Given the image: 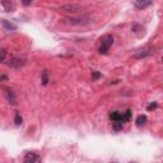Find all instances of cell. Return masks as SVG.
<instances>
[{
    "label": "cell",
    "instance_id": "cell-1",
    "mask_svg": "<svg viewBox=\"0 0 163 163\" xmlns=\"http://www.w3.org/2000/svg\"><path fill=\"white\" fill-rule=\"evenodd\" d=\"M114 45V37L111 35H106L101 38V45L98 47V52L101 55H106L108 52L110 47Z\"/></svg>",
    "mask_w": 163,
    "mask_h": 163
},
{
    "label": "cell",
    "instance_id": "cell-2",
    "mask_svg": "<svg viewBox=\"0 0 163 163\" xmlns=\"http://www.w3.org/2000/svg\"><path fill=\"white\" fill-rule=\"evenodd\" d=\"M65 23L70 26H87L89 23H92V19L87 15H82V17H69L65 19Z\"/></svg>",
    "mask_w": 163,
    "mask_h": 163
},
{
    "label": "cell",
    "instance_id": "cell-3",
    "mask_svg": "<svg viewBox=\"0 0 163 163\" xmlns=\"http://www.w3.org/2000/svg\"><path fill=\"white\" fill-rule=\"evenodd\" d=\"M26 64H27V59L23 58V56H12L9 61L6 62V65L13 69H21Z\"/></svg>",
    "mask_w": 163,
    "mask_h": 163
},
{
    "label": "cell",
    "instance_id": "cell-4",
    "mask_svg": "<svg viewBox=\"0 0 163 163\" xmlns=\"http://www.w3.org/2000/svg\"><path fill=\"white\" fill-rule=\"evenodd\" d=\"M83 10V6L78 4H65L62 6H60V12L66 13V14H78Z\"/></svg>",
    "mask_w": 163,
    "mask_h": 163
},
{
    "label": "cell",
    "instance_id": "cell-5",
    "mask_svg": "<svg viewBox=\"0 0 163 163\" xmlns=\"http://www.w3.org/2000/svg\"><path fill=\"white\" fill-rule=\"evenodd\" d=\"M110 119L112 120V122L114 121H120V122H126V120H125V115H124V112H119V111H114V112H111L110 114Z\"/></svg>",
    "mask_w": 163,
    "mask_h": 163
},
{
    "label": "cell",
    "instance_id": "cell-6",
    "mask_svg": "<svg viewBox=\"0 0 163 163\" xmlns=\"http://www.w3.org/2000/svg\"><path fill=\"white\" fill-rule=\"evenodd\" d=\"M152 3H153V0H135L134 5L136 9H140L141 10V9H145L148 6H151Z\"/></svg>",
    "mask_w": 163,
    "mask_h": 163
},
{
    "label": "cell",
    "instance_id": "cell-7",
    "mask_svg": "<svg viewBox=\"0 0 163 163\" xmlns=\"http://www.w3.org/2000/svg\"><path fill=\"white\" fill-rule=\"evenodd\" d=\"M40 161H41V158L36 153H27L24 155V162H27V163H35V162H40Z\"/></svg>",
    "mask_w": 163,
    "mask_h": 163
},
{
    "label": "cell",
    "instance_id": "cell-8",
    "mask_svg": "<svg viewBox=\"0 0 163 163\" xmlns=\"http://www.w3.org/2000/svg\"><path fill=\"white\" fill-rule=\"evenodd\" d=\"M4 96L9 103H12V105L15 103V94L12 89H4Z\"/></svg>",
    "mask_w": 163,
    "mask_h": 163
},
{
    "label": "cell",
    "instance_id": "cell-9",
    "mask_svg": "<svg viewBox=\"0 0 163 163\" xmlns=\"http://www.w3.org/2000/svg\"><path fill=\"white\" fill-rule=\"evenodd\" d=\"M1 5L6 12H13L14 10V6H13L12 0H1Z\"/></svg>",
    "mask_w": 163,
    "mask_h": 163
},
{
    "label": "cell",
    "instance_id": "cell-10",
    "mask_svg": "<svg viewBox=\"0 0 163 163\" xmlns=\"http://www.w3.org/2000/svg\"><path fill=\"white\" fill-rule=\"evenodd\" d=\"M145 122H147V116L145 115H140V116H138L136 117V120H135V124H136V126H143V125H145Z\"/></svg>",
    "mask_w": 163,
    "mask_h": 163
},
{
    "label": "cell",
    "instance_id": "cell-11",
    "mask_svg": "<svg viewBox=\"0 0 163 163\" xmlns=\"http://www.w3.org/2000/svg\"><path fill=\"white\" fill-rule=\"evenodd\" d=\"M112 128H114V130H115V131H120V130H122V128H124V122L114 121V124H112Z\"/></svg>",
    "mask_w": 163,
    "mask_h": 163
},
{
    "label": "cell",
    "instance_id": "cell-12",
    "mask_svg": "<svg viewBox=\"0 0 163 163\" xmlns=\"http://www.w3.org/2000/svg\"><path fill=\"white\" fill-rule=\"evenodd\" d=\"M41 80H42V84H44V85H47V83H49V76H47V71H46V70L42 71Z\"/></svg>",
    "mask_w": 163,
    "mask_h": 163
},
{
    "label": "cell",
    "instance_id": "cell-13",
    "mask_svg": "<svg viewBox=\"0 0 163 163\" xmlns=\"http://www.w3.org/2000/svg\"><path fill=\"white\" fill-rule=\"evenodd\" d=\"M3 27H4L5 29H15V26H13L10 24V23H8V21H5V19H3Z\"/></svg>",
    "mask_w": 163,
    "mask_h": 163
},
{
    "label": "cell",
    "instance_id": "cell-14",
    "mask_svg": "<svg viewBox=\"0 0 163 163\" xmlns=\"http://www.w3.org/2000/svg\"><path fill=\"white\" fill-rule=\"evenodd\" d=\"M14 124H15L17 126H19V125L22 124V116H21V114H19V112H17L15 116H14Z\"/></svg>",
    "mask_w": 163,
    "mask_h": 163
},
{
    "label": "cell",
    "instance_id": "cell-15",
    "mask_svg": "<svg viewBox=\"0 0 163 163\" xmlns=\"http://www.w3.org/2000/svg\"><path fill=\"white\" fill-rule=\"evenodd\" d=\"M99 76H101V74L98 71H92V80H97Z\"/></svg>",
    "mask_w": 163,
    "mask_h": 163
},
{
    "label": "cell",
    "instance_id": "cell-16",
    "mask_svg": "<svg viewBox=\"0 0 163 163\" xmlns=\"http://www.w3.org/2000/svg\"><path fill=\"white\" fill-rule=\"evenodd\" d=\"M124 115H125V120L126 121H129L130 117H131V110H128L126 112H124Z\"/></svg>",
    "mask_w": 163,
    "mask_h": 163
},
{
    "label": "cell",
    "instance_id": "cell-17",
    "mask_svg": "<svg viewBox=\"0 0 163 163\" xmlns=\"http://www.w3.org/2000/svg\"><path fill=\"white\" fill-rule=\"evenodd\" d=\"M5 56H6V51H5V49H1V58H0V60H1L3 62L5 61Z\"/></svg>",
    "mask_w": 163,
    "mask_h": 163
},
{
    "label": "cell",
    "instance_id": "cell-18",
    "mask_svg": "<svg viewBox=\"0 0 163 163\" xmlns=\"http://www.w3.org/2000/svg\"><path fill=\"white\" fill-rule=\"evenodd\" d=\"M21 1L24 6H28V5H31V3L33 1V0H21Z\"/></svg>",
    "mask_w": 163,
    "mask_h": 163
},
{
    "label": "cell",
    "instance_id": "cell-19",
    "mask_svg": "<svg viewBox=\"0 0 163 163\" xmlns=\"http://www.w3.org/2000/svg\"><path fill=\"white\" fill-rule=\"evenodd\" d=\"M155 107H157V103L154 102V103H151V105L148 106V110H153V108H155Z\"/></svg>",
    "mask_w": 163,
    "mask_h": 163
},
{
    "label": "cell",
    "instance_id": "cell-20",
    "mask_svg": "<svg viewBox=\"0 0 163 163\" xmlns=\"http://www.w3.org/2000/svg\"><path fill=\"white\" fill-rule=\"evenodd\" d=\"M162 60H163V56H162Z\"/></svg>",
    "mask_w": 163,
    "mask_h": 163
}]
</instances>
